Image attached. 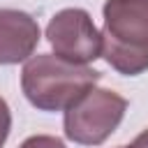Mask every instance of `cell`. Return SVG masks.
Returning <instances> with one entry per match:
<instances>
[{"mask_svg": "<svg viewBox=\"0 0 148 148\" xmlns=\"http://www.w3.org/2000/svg\"><path fill=\"white\" fill-rule=\"evenodd\" d=\"M99 76L102 74L88 65H74L53 53H37L23 65L21 90L39 111H65L92 88Z\"/></svg>", "mask_w": 148, "mask_h": 148, "instance_id": "cell-1", "label": "cell"}, {"mask_svg": "<svg viewBox=\"0 0 148 148\" xmlns=\"http://www.w3.org/2000/svg\"><path fill=\"white\" fill-rule=\"evenodd\" d=\"M102 58L125 76L148 69V0H106Z\"/></svg>", "mask_w": 148, "mask_h": 148, "instance_id": "cell-2", "label": "cell"}, {"mask_svg": "<svg viewBox=\"0 0 148 148\" xmlns=\"http://www.w3.org/2000/svg\"><path fill=\"white\" fill-rule=\"evenodd\" d=\"M127 99L109 88H88L69 109H65V136L79 146L104 143L123 123Z\"/></svg>", "mask_w": 148, "mask_h": 148, "instance_id": "cell-3", "label": "cell"}, {"mask_svg": "<svg viewBox=\"0 0 148 148\" xmlns=\"http://www.w3.org/2000/svg\"><path fill=\"white\" fill-rule=\"evenodd\" d=\"M46 39L53 56L74 65H88L102 56V35L92 16L81 7L56 12L46 25Z\"/></svg>", "mask_w": 148, "mask_h": 148, "instance_id": "cell-4", "label": "cell"}, {"mask_svg": "<svg viewBox=\"0 0 148 148\" xmlns=\"http://www.w3.org/2000/svg\"><path fill=\"white\" fill-rule=\"evenodd\" d=\"M39 37V23L28 12L0 9V65H18L32 58Z\"/></svg>", "mask_w": 148, "mask_h": 148, "instance_id": "cell-5", "label": "cell"}, {"mask_svg": "<svg viewBox=\"0 0 148 148\" xmlns=\"http://www.w3.org/2000/svg\"><path fill=\"white\" fill-rule=\"evenodd\" d=\"M18 148H67L62 143V139L58 136H51V134H35V136H28Z\"/></svg>", "mask_w": 148, "mask_h": 148, "instance_id": "cell-6", "label": "cell"}, {"mask_svg": "<svg viewBox=\"0 0 148 148\" xmlns=\"http://www.w3.org/2000/svg\"><path fill=\"white\" fill-rule=\"evenodd\" d=\"M9 130H12V111H9V104L5 102V97H0V148L5 146Z\"/></svg>", "mask_w": 148, "mask_h": 148, "instance_id": "cell-7", "label": "cell"}, {"mask_svg": "<svg viewBox=\"0 0 148 148\" xmlns=\"http://www.w3.org/2000/svg\"><path fill=\"white\" fill-rule=\"evenodd\" d=\"M125 148H148V130H143L130 146H125Z\"/></svg>", "mask_w": 148, "mask_h": 148, "instance_id": "cell-8", "label": "cell"}, {"mask_svg": "<svg viewBox=\"0 0 148 148\" xmlns=\"http://www.w3.org/2000/svg\"><path fill=\"white\" fill-rule=\"evenodd\" d=\"M120 148H125V146H120Z\"/></svg>", "mask_w": 148, "mask_h": 148, "instance_id": "cell-9", "label": "cell"}]
</instances>
